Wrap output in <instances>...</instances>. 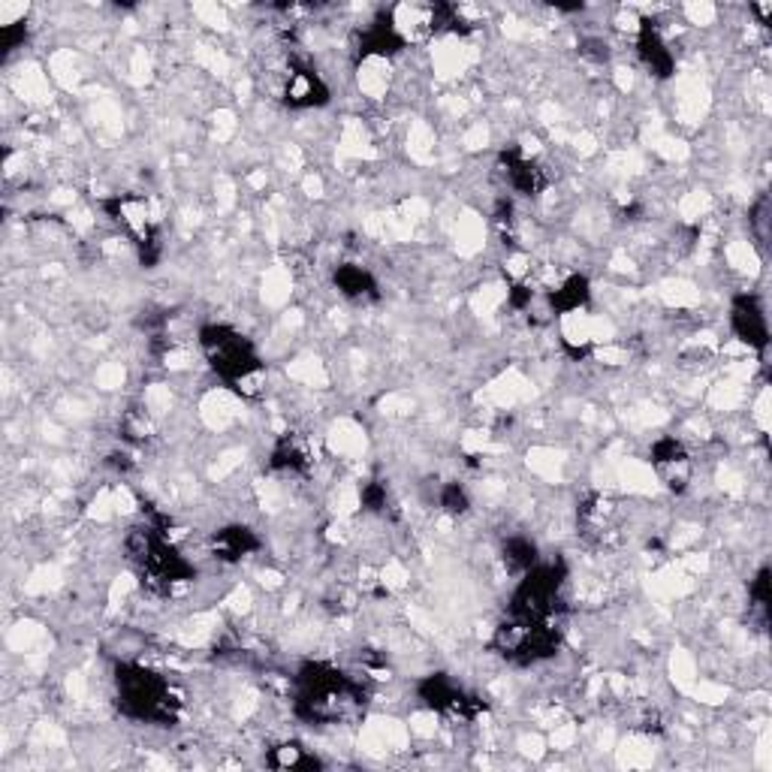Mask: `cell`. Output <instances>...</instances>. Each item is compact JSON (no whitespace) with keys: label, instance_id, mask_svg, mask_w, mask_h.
Instances as JSON below:
<instances>
[{"label":"cell","instance_id":"6da1fadb","mask_svg":"<svg viewBox=\"0 0 772 772\" xmlns=\"http://www.w3.org/2000/svg\"><path fill=\"white\" fill-rule=\"evenodd\" d=\"M366 685L326 661H308L293 676V712L305 724H356L366 715Z\"/></svg>","mask_w":772,"mask_h":772},{"label":"cell","instance_id":"7a4b0ae2","mask_svg":"<svg viewBox=\"0 0 772 772\" xmlns=\"http://www.w3.org/2000/svg\"><path fill=\"white\" fill-rule=\"evenodd\" d=\"M125 553L127 562L133 564L139 583L155 595H172L178 585H188L197 576L194 564L169 543L167 528H160L155 522H142L130 528L125 537Z\"/></svg>","mask_w":772,"mask_h":772},{"label":"cell","instance_id":"3957f363","mask_svg":"<svg viewBox=\"0 0 772 772\" xmlns=\"http://www.w3.org/2000/svg\"><path fill=\"white\" fill-rule=\"evenodd\" d=\"M199 350L224 384L239 396H260L263 359L251 338L230 324H206L199 329Z\"/></svg>","mask_w":772,"mask_h":772},{"label":"cell","instance_id":"277c9868","mask_svg":"<svg viewBox=\"0 0 772 772\" xmlns=\"http://www.w3.org/2000/svg\"><path fill=\"white\" fill-rule=\"evenodd\" d=\"M116 703L125 719L160 728L176 724L181 715V697L172 691L169 679L136 661L116 664Z\"/></svg>","mask_w":772,"mask_h":772},{"label":"cell","instance_id":"5b68a950","mask_svg":"<svg viewBox=\"0 0 772 772\" xmlns=\"http://www.w3.org/2000/svg\"><path fill=\"white\" fill-rule=\"evenodd\" d=\"M567 580L564 562H537L522 574L507 601V616L519 622H555L562 613V592Z\"/></svg>","mask_w":772,"mask_h":772},{"label":"cell","instance_id":"8992f818","mask_svg":"<svg viewBox=\"0 0 772 772\" xmlns=\"http://www.w3.org/2000/svg\"><path fill=\"white\" fill-rule=\"evenodd\" d=\"M558 646H562L558 622H519L507 616L495 627L492 637V649L513 667H534L541 661H550Z\"/></svg>","mask_w":772,"mask_h":772},{"label":"cell","instance_id":"52a82bcc","mask_svg":"<svg viewBox=\"0 0 772 772\" xmlns=\"http://www.w3.org/2000/svg\"><path fill=\"white\" fill-rule=\"evenodd\" d=\"M100 206L109 215V220L118 224L127 239L133 241L139 263L148 266V269L157 266L160 254H164V236H160V227H157L155 215H151L148 199L139 197V194H116V197L103 199Z\"/></svg>","mask_w":772,"mask_h":772},{"label":"cell","instance_id":"ba28073f","mask_svg":"<svg viewBox=\"0 0 772 772\" xmlns=\"http://www.w3.org/2000/svg\"><path fill=\"white\" fill-rule=\"evenodd\" d=\"M417 694L428 710L447 715V719L471 721L486 710V703L481 697H474L462 685H456L447 673H432V676L419 679Z\"/></svg>","mask_w":772,"mask_h":772},{"label":"cell","instance_id":"9c48e42d","mask_svg":"<svg viewBox=\"0 0 772 772\" xmlns=\"http://www.w3.org/2000/svg\"><path fill=\"white\" fill-rule=\"evenodd\" d=\"M278 97L287 109H317V106L329 103V85L324 82V76L314 70L308 61H299V58H290L287 70L281 76V85H278Z\"/></svg>","mask_w":772,"mask_h":772},{"label":"cell","instance_id":"30bf717a","mask_svg":"<svg viewBox=\"0 0 772 772\" xmlns=\"http://www.w3.org/2000/svg\"><path fill=\"white\" fill-rule=\"evenodd\" d=\"M731 329L742 345L752 347L754 354L766 356L770 350V324L761 299L754 293H740L731 305Z\"/></svg>","mask_w":772,"mask_h":772},{"label":"cell","instance_id":"8fae6325","mask_svg":"<svg viewBox=\"0 0 772 772\" xmlns=\"http://www.w3.org/2000/svg\"><path fill=\"white\" fill-rule=\"evenodd\" d=\"M498 164H502V172L504 178H507V185H511L516 194H522V197H541L543 190L550 188V176H546V169L541 167V160L525 155L519 146L504 148Z\"/></svg>","mask_w":772,"mask_h":772},{"label":"cell","instance_id":"7c38bea8","mask_svg":"<svg viewBox=\"0 0 772 772\" xmlns=\"http://www.w3.org/2000/svg\"><path fill=\"white\" fill-rule=\"evenodd\" d=\"M652 468L670 492H685L691 483V456L679 438H657L652 444Z\"/></svg>","mask_w":772,"mask_h":772},{"label":"cell","instance_id":"4fadbf2b","mask_svg":"<svg viewBox=\"0 0 772 772\" xmlns=\"http://www.w3.org/2000/svg\"><path fill=\"white\" fill-rule=\"evenodd\" d=\"M407 46V37L393 19V12H380L366 31L359 33L356 42V58L368 61V58H393Z\"/></svg>","mask_w":772,"mask_h":772},{"label":"cell","instance_id":"5bb4252c","mask_svg":"<svg viewBox=\"0 0 772 772\" xmlns=\"http://www.w3.org/2000/svg\"><path fill=\"white\" fill-rule=\"evenodd\" d=\"M637 55L640 61L646 63V70L657 79H667L676 70V55L667 46V40L661 37L655 21L643 19L640 21V33H637Z\"/></svg>","mask_w":772,"mask_h":772},{"label":"cell","instance_id":"9a60e30c","mask_svg":"<svg viewBox=\"0 0 772 772\" xmlns=\"http://www.w3.org/2000/svg\"><path fill=\"white\" fill-rule=\"evenodd\" d=\"M257 550H260V537L248 525H227V528H220L211 537V553H215L218 562L236 564L241 558H248L251 553H257Z\"/></svg>","mask_w":772,"mask_h":772},{"label":"cell","instance_id":"2e32d148","mask_svg":"<svg viewBox=\"0 0 772 772\" xmlns=\"http://www.w3.org/2000/svg\"><path fill=\"white\" fill-rule=\"evenodd\" d=\"M311 447L296 432H284L269 453V468L278 474H305L311 468Z\"/></svg>","mask_w":772,"mask_h":772},{"label":"cell","instance_id":"e0dca14e","mask_svg":"<svg viewBox=\"0 0 772 772\" xmlns=\"http://www.w3.org/2000/svg\"><path fill=\"white\" fill-rule=\"evenodd\" d=\"M333 281L338 287V293L345 299H350V303H375L377 296H380L377 293V278L366 266H359V263H342L335 269Z\"/></svg>","mask_w":772,"mask_h":772},{"label":"cell","instance_id":"ac0fdd59","mask_svg":"<svg viewBox=\"0 0 772 772\" xmlns=\"http://www.w3.org/2000/svg\"><path fill=\"white\" fill-rule=\"evenodd\" d=\"M592 299V284L585 275H567L555 290H550L546 303H550V311L553 314H576L580 308H585Z\"/></svg>","mask_w":772,"mask_h":772},{"label":"cell","instance_id":"d6986e66","mask_svg":"<svg viewBox=\"0 0 772 772\" xmlns=\"http://www.w3.org/2000/svg\"><path fill=\"white\" fill-rule=\"evenodd\" d=\"M266 763L275 770H320L324 761L305 749L303 742H281L266 754Z\"/></svg>","mask_w":772,"mask_h":772},{"label":"cell","instance_id":"ffe728a7","mask_svg":"<svg viewBox=\"0 0 772 772\" xmlns=\"http://www.w3.org/2000/svg\"><path fill=\"white\" fill-rule=\"evenodd\" d=\"M502 555H504V564H507L511 571H516V574H525L532 564L541 562L537 543L528 541V537H522V534H513V537L504 541Z\"/></svg>","mask_w":772,"mask_h":772},{"label":"cell","instance_id":"44dd1931","mask_svg":"<svg viewBox=\"0 0 772 772\" xmlns=\"http://www.w3.org/2000/svg\"><path fill=\"white\" fill-rule=\"evenodd\" d=\"M749 601H752L749 613L758 618V627L763 631V627L770 625V567L758 571V576L749 585Z\"/></svg>","mask_w":772,"mask_h":772},{"label":"cell","instance_id":"7402d4cb","mask_svg":"<svg viewBox=\"0 0 772 772\" xmlns=\"http://www.w3.org/2000/svg\"><path fill=\"white\" fill-rule=\"evenodd\" d=\"M438 504L441 511L449 513V516H465V513L471 511V498L462 483H444V486H441Z\"/></svg>","mask_w":772,"mask_h":772},{"label":"cell","instance_id":"603a6c76","mask_svg":"<svg viewBox=\"0 0 772 772\" xmlns=\"http://www.w3.org/2000/svg\"><path fill=\"white\" fill-rule=\"evenodd\" d=\"M770 211H772L770 197L761 194L758 202L752 206V211H749V227H752L758 245H766V239H770Z\"/></svg>","mask_w":772,"mask_h":772},{"label":"cell","instance_id":"cb8c5ba5","mask_svg":"<svg viewBox=\"0 0 772 772\" xmlns=\"http://www.w3.org/2000/svg\"><path fill=\"white\" fill-rule=\"evenodd\" d=\"M121 435L127 441H148L151 438V423L139 410H127L125 419H121Z\"/></svg>","mask_w":772,"mask_h":772},{"label":"cell","instance_id":"d4e9b609","mask_svg":"<svg viewBox=\"0 0 772 772\" xmlns=\"http://www.w3.org/2000/svg\"><path fill=\"white\" fill-rule=\"evenodd\" d=\"M359 498H363V507L368 513H386V507H389V492H386V486L380 481L366 483L363 492H359Z\"/></svg>","mask_w":772,"mask_h":772},{"label":"cell","instance_id":"484cf974","mask_svg":"<svg viewBox=\"0 0 772 772\" xmlns=\"http://www.w3.org/2000/svg\"><path fill=\"white\" fill-rule=\"evenodd\" d=\"M24 37H28L24 21H12V24H3V28H0V42H3V52L19 49L21 42H24Z\"/></svg>","mask_w":772,"mask_h":772},{"label":"cell","instance_id":"4316f807","mask_svg":"<svg viewBox=\"0 0 772 772\" xmlns=\"http://www.w3.org/2000/svg\"><path fill=\"white\" fill-rule=\"evenodd\" d=\"M507 296H511V308H516V311H525L534 303V290L528 284H513Z\"/></svg>","mask_w":772,"mask_h":772}]
</instances>
